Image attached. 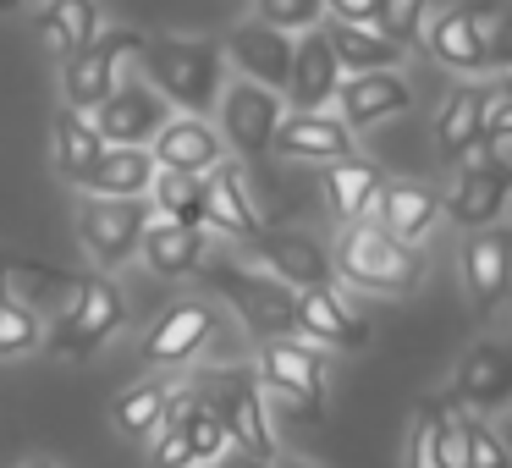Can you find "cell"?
<instances>
[{
	"label": "cell",
	"mask_w": 512,
	"mask_h": 468,
	"mask_svg": "<svg viewBox=\"0 0 512 468\" xmlns=\"http://www.w3.org/2000/svg\"><path fill=\"white\" fill-rule=\"evenodd\" d=\"M479 105H485L479 83H463V89L446 94L441 116H435V155L446 166H457V160H468L479 149Z\"/></svg>",
	"instance_id": "obj_25"
},
{
	"label": "cell",
	"mask_w": 512,
	"mask_h": 468,
	"mask_svg": "<svg viewBox=\"0 0 512 468\" xmlns=\"http://www.w3.org/2000/svg\"><path fill=\"white\" fill-rule=\"evenodd\" d=\"M17 6H23V0H0V12H17Z\"/></svg>",
	"instance_id": "obj_45"
},
{
	"label": "cell",
	"mask_w": 512,
	"mask_h": 468,
	"mask_svg": "<svg viewBox=\"0 0 512 468\" xmlns=\"http://www.w3.org/2000/svg\"><path fill=\"white\" fill-rule=\"evenodd\" d=\"M336 83H342V67H336L331 45H325L320 28H303V39L292 45V67H287V100L292 111H325L336 100Z\"/></svg>",
	"instance_id": "obj_15"
},
{
	"label": "cell",
	"mask_w": 512,
	"mask_h": 468,
	"mask_svg": "<svg viewBox=\"0 0 512 468\" xmlns=\"http://www.w3.org/2000/svg\"><path fill=\"white\" fill-rule=\"evenodd\" d=\"M177 430L188 435V446H193V463H215V457L226 452V430H221V419H215V413L204 408L199 397H193L188 408L177 413Z\"/></svg>",
	"instance_id": "obj_36"
},
{
	"label": "cell",
	"mask_w": 512,
	"mask_h": 468,
	"mask_svg": "<svg viewBox=\"0 0 512 468\" xmlns=\"http://www.w3.org/2000/svg\"><path fill=\"white\" fill-rule=\"evenodd\" d=\"M375 28L391 39V45L413 50V45H419V34H424V0H380Z\"/></svg>",
	"instance_id": "obj_37"
},
{
	"label": "cell",
	"mask_w": 512,
	"mask_h": 468,
	"mask_svg": "<svg viewBox=\"0 0 512 468\" xmlns=\"http://www.w3.org/2000/svg\"><path fill=\"white\" fill-rule=\"evenodd\" d=\"M226 56L237 61V72H243L248 83H265V89H287V67H292V34L287 28H270V23H237L232 34H226Z\"/></svg>",
	"instance_id": "obj_13"
},
{
	"label": "cell",
	"mask_w": 512,
	"mask_h": 468,
	"mask_svg": "<svg viewBox=\"0 0 512 468\" xmlns=\"http://www.w3.org/2000/svg\"><path fill=\"white\" fill-rule=\"evenodd\" d=\"M138 254H144V265L155 270V276H193V270L204 265V232L199 226H182V221H166V215H155V221L144 226V237H138Z\"/></svg>",
	"instance_id": "obj_24"
},
{
	"label": "cell",
	"mask_w": 512,
	"mask_h": 468,
	"mask_svg": "<svg viewBox=\"0 0 512 468\" xmlns=\"http://www.w3.org/2000/svg\"><path fill=\"white\" fill-rule=\"evenodd\" d=\"M507 193H512V171L507 166H468V171H457V188H452V199H441L446 204V215H452L463 232H474V226H490V221H501V210H507Z\"/></svg>",
	"instance_id": "obj_19"
},
{
	"label": "cell",
	"mask_w": 512,
	"mask_h": 468,
	"mask_svg": "<svg viewBox=\"0 0 512 468\" xmlns=\"http://www.w3.org/2000/svg\"><path fill=\"white\" fill-rule=\"evenodd\" d=\"M166 116H171L166 100H160L149 83H116V89L89 111V122L105 144H149Z\"/></svg>",
	"instance_id": "obj_12"
},
{
	"label": "cell",
	"mask_w": 512,
	"mask_h": 468,
	"mask_svg": "<svg viewBox=\"0 0 512 468\" xmlns=\"http://www.w3.org/2000/svg\"><path fill=\"white\" fill-rule=\"evenodd\" d=\"M441 413L446 402L424 397L419 413H413V435H408V468H446L441 457Z\"/></svg>",
	"instance_id": "obj_35"
},
{
	"label": "cell",
	"mask_w": 512,
	"mask_h": 468,
	"mask_svg": "<svg viewBox=\"0 0 512 468\" xmlns=\"http://www.w3.org/2000/svg\"><path fill=\"white\" fill-rule=\"evenodd\" d=\"M204 281L243 314L248 331L298 336V287H287V281H276V276H248L243 265H210Z\"/></svg>",
	"instance_id": "obj_6"
},
{
	"label": "cell",
	"mask_w": 512,
	"mask_h": 468,
	"mask_svg": "<svg viewBox=\"0 0 512 468\" xmlns=\"http://www.w3.org/2000/svg\"><path fill=\"white\" fill-rule=\"evenodd\" d=\"M375 199H380V221H386V232L397 243H419L441 221V199L430 188H419V182H386Z\"/></svg>",
	"instance_id": "obj_26"
},
{
	"label": "cell",
	"mask_w": 512,
	"mask_h": 468,
	"mask_svg": "<svg viewBox=\"0 0 512 468\" xmlns=\"http://www.w3.org/2000/svg\"><path fill=\"white\" fill-rule=\"evenodd\" d=\"M155 468H193V446H188V435H182L177 424L155 430Z\"/></svg>",
	"instance_id": "obj_40"
},
{
	"label": "cell",
	"mask_w": 512,
	"mask_h": 468,
	"mask_svg": "<svg viewBox=\"0 0 512 468\" xmlns=\"http://www.w3.org/2000/svg\"><path fill=\"white\" fill-rule=\"evenodd\" d=\"M149 144H155L149 155H155L160 171H188V177H204V171L221 160V133L204 127L199 116H166Z\"/></svg>",
	"instance_id": "obj_18"
},
{
	"label": "cell",
	"mask_w": 512,
	"mask_h": 468,
	"mask_svg": "<svg viewBox=\"0 0 512 468\" xmlns=\"http://www.w3.org/2000/svg\"><path fill=\"white\" fill-rule=\"evenodd\" d=\"M259 6V23L270 28H320L325 17V0H254Z\"/></svg>",
	"instance_id": "obj_39"
},
{
	"label": "cell",
	"mask_w": 512,
	"mask_h": 468,
	"mask_svg": "<svg viewBox=\"0 0 512 468\" xmlns=\"http://www.w3.org/2000/svg\"><path fill=\"white\" fill-rule=\"evenodd\" d=\"M166 380H144V386L122 391L116 397V424H122L127 435H149L160 424V408H166Z\"/></svg>",
	"instance_id": "obj_34"
},
{
	"label": "cell",
	"mask_w": 512,
	"mask_h": 468,
	"mask_svg": "<svg viewBox=\"0 0 512 468\" xmlns=\"http://www.w3.org/2000/svg\"><path fill=\"white\" fill-rule=\"evenodd\" d=\"M39 34H45L61 56H72V50H83L100 34V6H94V0H50L45 12H39Z\"/></svg>",
	"instance_id": "obj_31"
},
{
	"label": "cell",
	"mask_w": 512,
	"mask_h": 468,
	"mask_svg": "<svg viewBox=\"0 0 512 468\" xmlns=\"http://www.w3.org/2000/svg\"><path fill=\"white\" fill-rule=\"evenodd\" d=\"M138 45H144L138 28H100L83 50L61 56V100L72 111H94L122 83V67L138 56Z\"/></svg>",
	"instance_id": "obj_5"
},
{
	"label": "cell",
	"mask_w": 512,
	"mask_h": 468,
	"mask_svg": "<svg viewBox=\"0 0 512 468\" xmlns=\"http://www.w3.org/2000/svg\"><path fill=\"white\" fill-rule=\"evenodd\" d=\"M336 276H347L364 292H413L419 287V254L386 232V226H353L336 243Z\"/></svg>",
	"instance_id": "obj_4"
},
{
	"label": "cell",
	"mask_w": 512,
	"mask_h": 468,
	"mask_svg": "<svg viewBox=\"0 0 512 468\" xmlns=\"http://www.w3.org/2000/svg\"><path fill=\"white\" fill-rule=\"evenodd\" d=\"M199 188H204V226H221L226 237H254L259 232V210L248 204L243 171H237L226 155L199 177Z\"/></svg>",
	"instance_id": "obj_21"
},
{
	"label": "cell",
	"mask_w": 512,
	"mask_h": 468,
	"mask_svg": "<svg viewBox=\"0 0 512 468\" xmlns=\"http://www.w3.org/2000/svg\"><path fill=\"white\" fill-rule=\"evenodd\" d=\"M100 149H105V138L94 133L89 111L61 105V116H56V171H61V177L83 182V177H89V166L100 160Z\"/></svg>",
	"instance_id": "obj_29"
},
{
	"label": "cell",
	"mask_w": 512,
	"mask_h": 468,
	"mask_svg": "<svg viewBox=\"0 0 512 468\" xmlns=\"http://www.w3.org/2000/svg\"><path fill=\"white\" fill-rule=\"evenodd\" d=\"M380 188H386V177H380L375 166H364V160H353V155L331 160V171H325V199H331V210L342 215V221L364 215Z\"/></svg>",
	"instance_id": "obj_30"
},
{
	"label": "cell",
	"mask_w": 512,
	"mask_h": 468,
	"mask_svg": "<svg viewBox=\"0 0 512 468\" xmlns=\"http://www.w3.org/2000/svg\"><path fill=\"white\" fill-rule=\"evenodd\" d=\"M215 468H270V457H259V452H243V446H237L232 457H215Z\"/></svg>",
	"instance_id": "obj_42"
},
{
	"label": "cell",
	"mask_w": 512,
	"mask_h": 468,
	"mask_svg": "<svg viewBox=\"0 0 512 468\" xmlns=\"http://www.w3.org/2000/svg\"><path fill=\"white\" fill-rule=\"evenodd\" d=\"M193 397L221 419L226 441H237L243 452L276 457V435H270V413H265V386L254 369H210L199 375Z\"/></svg>",
	"instance_id": "obj_3"
},
{
	"label": "cell",
	"mask_w": 512,
	"mask_h": 468,
	"mask_svg": "<svg viewBox=\"0 0 512 468\" xmlns=\"http://www.w3.org/2000/svg\"><path fill=\"white\" fill-rule=\"evenodd\" d=\"M149 210H160L166 221H182V226H204V188L199 177L188 171H160L155 166V182H149Z\"/></svg>",
	"instance_id": "obj_32"
},
{
	"label": "cell",
	"mask_w": 512,
	"mask_h": 468,
	"mask_svg": "<svg viewBox=\"0 0 512 468\" xmlns=\"http://www.w3.org/2000/svg\"><path fill=\"white\" fill-rule=\"evenodd\" d=\"M419 45L430 50L441 67H452V72H501L512 61V50H507V17H501L496 0L441 12L430 23V34H419Z\"/></svg>",
	"instance_id": "obj_2"
},
{
	"label": "cell",
	"mask_w": 512,
	"mask_h": 468,
	"mask_svg": "<svg viewBox=\"0 0 512 468\" xmlns=\"http://www.w3.org/2000/svg\"><path fill=\"white\" fill-rule=\"evenodd\" d=\"M507 270H512L507 237H501V232L468 237V248H463V281H468V292H474L479 309H496V303H501V292H507Z\"/></svg>",
	"instance_id": "obj_28"
},
{
	"label": "cell",
	"mask_w": 512,
	"mask_h": 468,
	"mask_svg": "<svg viewBox=\"0 0 512 468\" xmlns=\"http://www.w3.org/2000/svg\"><path fill=\"white\" fill-rule=\"evenodd\" d=\"M248 254H254L276 281H287V287H298V292L303 287H331L336 281L331 248H320V237H309V232H265V226H259V232L248 237Z\"/></svg>",
	"instance_id": "obj_10"
},
{
	"label": "cell",
	"mask_w": 512,
	"mask_h": 468,
	"mask_svg": "<svg viewBox=\"0 0 512 468\" xmlns=\"http://www.w3.org/2000/svg\"><path fill=\"white\" fill-rule=\"evenodd\" d=\"M259 386H270L287 413H320L325 408V353L292 336H265L259 347Z\"/></svg>",
	"instance_id": "obj_7"
},
{
	"label": "cell",
	"mask_w": 512,
	"mask_h": 468,
	"mask_svg": "<svg viewBox=\"0 0 512 468\" xmlns=\"http://www.w3.org/2000/svg\"><path fill=\"white\" fill-rule=\"evenodd\" d=\"M210 325H215V314H210V303H171L166 314H160L155 325H149V336H144V358L149 364H182V358H193L204 347V336H210Z\"/></svg>",
	"instance_id": "obj_22"
},
{
	"label": "cell",
	"mask_w": 512,
	"mask_h": 468,
	"mask_svg": "<svg viewBox=\"0 0 512 468\" xmlns=\"http://www.w3.org/2000/svg\"><path fill=\"white\" fill-rule=\"evenodd\" d=\"M276 122H281V94L265 89V83L243 78V83H232V89L221 94V133H226V144H232L243 160L270 155Z\"/></svg>",
	"instance_id": "obj_11"
},
{
	"label": "cell",
	"mask_w": 512,
	"mask_h": 468,
	"mask_svg": "<svg viewBox=\"0 0 512 468\" xmlns=\"http://www.w3.org/2000/svg\"><path fill=\"white\" fill-rule=\"evenodd\" d=\"M298 336H320L325 347L358 353L369 342V325L336 298V287H303L298 292Z\"/></svg>",
	"instance_id": "obj_20"
},
{
	"label": "cell",
	"mask_w": 512,
	"mask_h": 468,
	"mask_svg": "<svg viewBox=\"0 0 512 468\" xmlns=\"http://www.w3.org/2000/svg\"><path fill=\"white\" fill-rule=\"evenodd\" d=\"M149 182H155V155L144 144H105L78 188L105 193V199H144Z\"/></svg>",
	"instance_id": "obj_23"
},
{
	"label": "cell",
	"mask_w": 512,
	"mask_h": 468,
	"mask_svg": "<svg viewBox=\"0 0 512 468\" xmlns=\"http://www.w3.org/2000/svg\"><path fill=\"white\" fill-rule=\"evenodd\" d=\"M122 320H127V303H122V292H116V281L89 276V281H78L72 309L56 320L50 347H56L61 358H89L100 342H111V336L122 331Z\"/></svg>",
	"instance_id": "obj_8"
},
{
	"label": "cell",
	"mask_w": 512,
	"mask_h": 468,
	"mask_svg": "<svg viewBox=\"0 0 512 468\" xmlns=\"http://www.w3.org/2000/svg\"><path fill=\"white\" fill-rule=\"evenodd\" d=\"M320 34H325V45H331V56H336V67H342V72L397 67V61H402V45H391L375 23H336V17H331V28H320Z\"/></svg>",
	"instance_id": "obj_27"
},
{
	"label": "cell",
	"mask_w": 512,
	"mask_h": 468,
	"mask_svg": "<svg viewBox=\"0 0 512 468\" xmlns=\"http://www.w3.org/2000/svg\"><path fill=\"white\" fill-rule=\"evenodd\" d=\"M457 424H463V463L468 468H507V446H501V435L485 419L457 408Z\"/></svg>",
	"instance_id": "obj_38"
},
{
	"label": "cell",
	"mask_w": 512,
	"mask_h": 468,
	"mask_svg": "<svg viewBox=\"0 0 512 468\" xmlns=\"http://www.w3.org/2000/svg\"><path fill=\"white\" fill-rule=\"evenodd\" d=\"M270 149H281L287 160H347L353 155V127L320 111H292L276 122Z\"/></svg>",
	"instance_id": "obj_16"
},
{
	"label": "cell",
	"mask_w": 512,
	"mask_h": 468,
	"mask_svg": "<svg viewBox=\"0 0 512 468\" xmlns=\"http://www.w3.org/2000/svg\"><path fill=\"white\" fill-rule=\"evenodd\" d=\"M144 226H149V199H105V193H94V199L83 204V215H78L83 248H89L105 270L127 265V259L138 254Z\"/></svg>",
	"instance_id": "obj_9"
},
{
	"label": "cell",
	"mask_w": 512,
	"mask_h": 468,
	"mask_svg": "<svg viewBox=\"0 0 512 468\" xmlns=\"http://www.w3.org/2000/svg\"><path fill=\"white\" fill-rule=\"evenodd\" d=\"M138 67H144V83L166 105H177L188 116H204L221 100L226 50L215 39H144L138 45Z\"/></svg>",
	"instance_id": "obj_1"
},
{
	"label": "cell",
	"mask_w": 512,
	"mask_h": 468,
	"mask_svg": "<svg viewBox=\"0 0 512 468\" xmlns=\"http://www.w3.org/2000/svg\"><path fill=\"white\" fill-rule=\"evenodd\" d=\"M452 397L463 402V408H479V413H496L501 402L512 397V353L501 342H479L463 353V364H457V386Z\"/></svg>",
	"instance_id": "obj_17"
},
{
	"label": "cell",
	"mask_w": 512,
	"mask_h": 468,
	"mask_svg": "<svg viewBox=\"0 0 512 468\" xmlns=\"http://www.w3.org/2000/svg\"><path fill=\"white\" fill-rule=\"evenodd\" d=\"M23 468H56V463H50V457H34V463H23Z\"/></svg>",
	"instance_id": "obj_44"
},
{
	"label": "cell",
	"mask_w": 512,
	"mask_h": 468,
	"mask_svg": "<svg viewBox=\"0 0 512 468\" xmlns=\"http://www.w3.org/2000/svg\"><path fill=\"white\" fill-rule=\"evenodd\" d=\"M325 12H331L336 23H375L380 0H325Z\"/></svg>",
	"instance_id": "obj_41"
},
{
	"label": "cell",
	"mask_w": 512,
	"mask_h": 468,
	"mask_svg": "<svg viewBox=\"0 0 512 468\" xmlns=\"http://www.w3.org/2000/svg\"><path fill=\"white\" fill-rule=\"evenodd\" d=\"M336 105H342L347 127H369V122H386V116L408 111L413 89H408V78H397V67H369L336 83Z\"/></svg>",
	"instance_id": "obj_14"
},
{
	"label": "cell",
	"mask_w": 512,
	"mask_h": 468,
	"mask_svg": "<svg viewBox=\"0 0 512 468\" xmlns=\"http://www.w3.org/2000/svg\"><path fill=\"white\" fill-rule=\"evenodd\" d=\"M39 336H45V325H39L34 303H23L17 292L0 287V358H17L28 347H39Z\"/></svg>",
	"instance_id": "obj_33"
},
{
	"label": "cell",
	"mask_w": 512,
	"mask_h": 468,
	"mask_svg": "<svg viewBox=\"0 0 512 468\" xmlns=\"http://www.w3.org/2000/svg\"><path fill=\"white\" fill-rule=\"evenodd\" d=\"M270 468H320V463H309V457H281V463H270Z\"/></svg>",
	"instance_id": "obj_43"
}]
</instances>
